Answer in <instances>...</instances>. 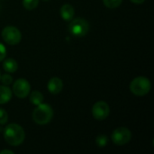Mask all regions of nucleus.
Masks as SVG:
<instances>
[{
    "mask_svg": "<svg viewBox=\"0 0 154 154\" xmlns=\"http://www.w3.org/2000/svg\"><path fill=\"white\" fill-rule=\"evenodd\" d=\"M4 138L8 144L12 146H18L24 141L25 133L21 125L10 124L4 130Z\"/></svg>",
    "mask_w": 154,
    "mask_h": 154,
    "instance_id": "1",
    "label": "nucleus"
},
{
    "mask_svg": "<svg viewBox=\"0 0 154 154\" xmlns=\"http://www.w3.org/2000/svg\"><path fill=\"white\" fill-rule=\"evenodd\" d=\"M32 120L40 125H44L51 122L53 117V110L48 104H40L32 112Z\"/></svg>",
    "mask_w": 154,
    "mask_h": 154,
    "instance_id": "2",
    "label": "nucleus"
},
{
    "mask_svg": "<svg viewBox=\"0 0 154 154\" xmlns=\"http://www.w3.org/2000/svg\"><path fill=\"white\" fill-rule=\"evenodd\" d=\"M151 81L145 77H137L133 79L130 84L131 92L137 97H143L147 95L151 91Z\"/></svg>",
    "mask_w": 154,
    "mask_h": 154,
    "instance_id": "3",
    "label": "nucleus"
},
{
    "mask_svg": "<svg viewBox=\"0 0 154 154\" xmlns=\"http://www.w3.org/2000/svg\"><path fill=\"white\" fill-rule=\"evenodd\" d=\"M89 31V23L83 18H76L69 24V32L74 37H83Z\"/></svg>",
    "mask_w": 154,
    "mask_h": 154,
    "instance_id": "4",
    "label": "nucleus"
},
{
    "mask_svg": "<svg viewBox=\"0 0 154 154\" xmlns=\"http://www.w3.org/2000/svg\"><path fill=\"white\" fill-rule=\"evenodd\" d=\"M3 40L9 45H16L21 42L22 34L19 29L14 26H5L2 31Z\"/></svg>",
    "mask_w": 154,
    "mask_h": 154,
    "instance_id": "5",
    "label": "nucleus"
},
{
    "mask_svg": "<svg viewBox=\"0 0 154 154\" xmlns=\"http://www.w3.org/2000/svg\"><path fill=\"white\" fill-rule=\"evenodd\" d=\"M111 139L115 144L122 146L128 143L131 141L132 133L126 127H118L113 132L111 135Z\"/></svg>",
    "mask_w": 154,
    "mask_h": 154,
    "instance_id": "6",
    "label": "nucleus"
},
{
    "mask_svg": "<svg viewBox=\"0 0 154 154\" xmlns=\"http://www.w3.org/2000/svg\"><path fill=\"white\" fill-rule=\"evenodd\" d=\"M14 94L19 98H25L31 92V85L24 79H17L13 85Z\"/></svg>",
    "mask_w": 154,
    "mask_h": 154,
    "instance_id": "7",
    "label": "nucleus"
},
{
    "mask_svg": "<svg viewBox=\"0 0 154 154\" xmlns=\"http://www.w3.org/2000/svg\"><path fill=\"white\" fill-rule=\"evenodd\" d=\"M110 114V107L105 101L97 102L92 107V115L95 119L102 121L108 117Z\"/></svg>",
    "mask_w": 154,
    "mask_h": 154,
    "instance_id": "8",
    "label": "nucleus"
},
{
    "mask_svg": "<svg viewBox=\"0 0 154 154\" xmlns=\"http://www.w3.org/2000/svg\"><path fill=\"white\" fill-rule=\"evenodd\" d=\"M48 90L50 91V93L53 94V95H57L59 94L63 88V82L59 78H51L47 85Z\"/></svg>",
    "mask_w": 154,
    "mask_h": 154,
    "instance_id": "9",
    "label": "nucleus"
},
{
    "mask_svg": "<svg viewBox=\"0 0 154 154\" xmlns=\"http://www.w3.org/2000/svg\"><path fill=\"white\" fill-rule=\"evenodd\" d=\"M60 15L65 21H71L75 14L74 7L69 4H64L60 8Z\"/></svg>",
    "mask_w": 154,
    "mask_h": 154,
    "instance_id": "10",
    "label": "nucleus"
},
{
    "mask_svg": "<svg viewBox=\"0 0 154 154\" xmlns=\"http://www.w3.org/2000/svg\"><path fill=\"white\" fill-rule=\"evenodd\" d=\"M12 98V91L7 86H0V105L8 103Z\"/></svg>",
    "mask_w": 154,
    "mask_h": 154,
    "instance_id": "11",
    "label": "nucleus"
},
{
    "mask_svg": "<svg viewBox=\"0 0 154 154\" xmlns=\"http://www.w3.org/2000/svg\"><path fill=\"white\" fill-rule=\"evenodd\" d=\"M3 68H4V69L6 72L14 73V72H15L17 70L18 64L15 61V60H14L12 58H9V59H6V60H4V62H3Z\"/></svg>",
    "mask_w": 154,
    "mask_h": 154,
    "instance_id": "12",
    "label": "nucleus"
},
{
    "mask_svg": "<svg viewBox=\"0 0 154 154\" xmlns=\"http://www.w3.org/2000/svg\"><path fill=\"white\" fill-rule=\"evenodd\" d=\"M29 95H30V101H31L32 104H33L35 106H38V105H40V104H42L43 102L44 97H43V95L40 91L33 90V91H32V93L30 92Z\"/></svg>",
    "mask_w": 154,
    "mask_h": 154,
    "instance_id": "13",
    "label": "nucleus"
},
{
    "mask_svg": "<svg viewBox=\"0 0 154 154\" xmlns=\"http://www.w3.org/2000/svg\"><path fill=\"white\" fill-rule=\"evenodd\" d=\"M39 0H23V5L26 10H33L37 7Z\"/></svg>",
    "mask_w": 154,
    "mask_h": 154,
    "instance_id": "14",
    "label": "nucleus"
},
{
    "mask_svg": "<svg viewBox=\"0 0 154 154\" xmlns=\"http://www.w3.org/2000/svg\"><path fill=\"white\" fill-rule=\"evenodd\" d=\"M122 2H123V0H103L104 5L106 7L111 8V9L118 7L122 4Z\"/></svg>",
    "mask_w": 154,
    "mask_h": 154,
    "instance_id": "15",
    "label": "nucleus"
},
{
    "mask_svg": "<svg viewBox=\"0 0 154 154\" xmlns=\"http://www.w3.org/2000/svg\"><path fill=\"white\" fill-rule=\"evenodd\" d=\"M108 143V138L104 135V134H101V135H98L96 139V143L100 147V148H103V147H106V144Z\"/></svg>",
    "mask_w": 154,
    "mask_h": 154,
    "instance_id": "16",
    "label": "nucleus"
},
{
    "mask_svg": "<svg viewBox=\"0 0 154 154\" xmlns=\"http://www.w3.org/2000/svg\"><path fill=\"white\" fill-rule=\"evenodd\" d=\"M0 80L3 83V85L5 86H8L10 84H12L13 82V78L9 75V74H4L2 76H0Z\"/></svg>",
    "mask_w": 154,
    "mask_h": 154,
    "instance_id": "17",
    "label": "nucleus"
},
{
    "mask_svg": "<svg viewBox=\"0 0 154 154\" xmlns=\"http://www.w3.org/2000/svg\"><path fill=\"white\" fill-rule=\"evenodd\" d=\"M8 121V114L5 109L0 108V125H5Z\"/></svg>",
    "mask_w": 154,
    "mask_h": 154,
    "instance_id": "18",
    "label": "nucleus"
},
{
    "mask_svg": "<svg viewBox=\"0 0 154 154\" xmlns=\"http://www.w3.org/2000/svg\"><path fill=\"white\" fill-rule=\"evenodd\" d=\"M6 56V49L5 47L0 42V61L4 60Z\"/></svg>",
    "mask_w": 154,
    "mask_h": 154,
    "instance_id": "19",
    "label": "nucleus"
},
{
    "mask_svg": "<svg viewBox=\"0 0 154 154\" xmlns=\"http://www.w3.org/2000/svg\"><path fill=\"white\" fill-rule=\"evenodd\" d=\"M131 2H133L134 4H136V5H140V4L144 3L145 0H131Z\"/></svg>",
    "mask_w": 154,
    "mask_h": 154,
    "instance_id": "20",
    "label": "nucleus"
},
{
    "mask_svg": "<svg viewBox=\"0 0 154 154\" xmlns=\"http://www.w3.org/2000/svg\"><path fill=\"white\" fill-rule=\"evenodd\" d=\"M5 153L14 154V152H12V151H10V150H4V151H1V152H0V154H5Z\"/></svg>",
    "mask_w": 154,
    "mask_h": 154,
    "instance_id": "21",
    "label": "nucleus"
},
{
    "mask_svg": "<svg viewBox=\"0 0 154 154\" xmlns=\"http://www.w3.org/2000/svg\"><path fill=\"white\" fill-rule=\"evenodd\" d=\"M43 1H49V0H43Z\"/></svg>",
    "mask_w": 154,
    "mask_h": 154,
    "instance_id": "22",
    "label": "nucleus"
},
{
    "mask_svg": "<svg viewBox=\"0 0 154 154\" xmlns=\"http://www.w3.org/2000/svg\"><path fill=\"white\" fill-rule=\"evenodd\" d=\"M0 76H1V74H0Z\"/></svg>",
    "mask_w": 154,
    "mask_h": 154,
    "instance_id": "23",
    "label": "nucleus"
}]
</instances>
